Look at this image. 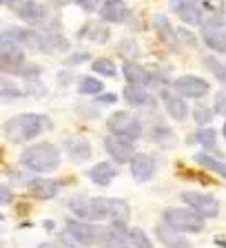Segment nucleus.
Segmentation results:
<instances>
[{"label": "nucleus", "mask_w": 226, "mask_h": 248, "mask_svg": "<svg viewBox=\"0 0 226 248\" xmlns=\"http://www.w3.org/2000/svg\"><path fill=\"white\" fill-rule=\"evenodd\" d=\"M69 208L82 222H102L111 219V224L127 226L129 204L122 200H109V197H84L78 195L69 200Z\"/></svg>", "instance_id": "1"}, {"label": "nucleus", "mask_w": 226, "mask_h": 248, "mask_svg": "<svg viewBox=\"0 0 226 248\" xmlns=\"http://www.w3.org/2000/svg\"><path fill=\"white\" fill-rule=\"evenodd\" d=\"M47 129H51V122L47 115L20 113L5 124V135L11 142H27V140H33L40 133H45Z\"/></svg>", "instance_id": "2"}, {"label": "nucleus", "mask_w": 226, "mask_h": 248, "mask_svg": "<svg viewBox=\"0 0 226 248\" xmlns=\"http://www.w3.org/2000/svg\"><path fill=\"white\" fill-rule=\"evenodd\" d=\"M20 160L29 170L49 173V170H56L60 166V151H58V146L49 144V142H38V144L29 146L22 153Z\"/></svg>", "instance_id": "3"}, {"label": "nucleus", "mask_w": 226, "mask_h": 248, "mask_svg": "<svg viewBox=\"0 0 226 248\" xmlns=\"http://www.w3.org/2000/svg\"><path fill=\"white\" fill-rule=\"evenodd\" d=\"M164 224L175 228L178 232H200L204 231V219L191 208H166Z\"/></svg>", "instance_id": "4"}, {"label": "nucleus", "mask_w": 226, "mask_h": 248, "mask_svg": "<svg viewBox=\"0 0 226 248\" xmlns=\"http://www.w3.org/2000/svg\"><path fill=\"white\" fill-rule=\"evenodd\" d=\"M107 126L111 131V135H118V138H124L129 142H133L142 135V122H140L135 115L127 113V111H118L113 113L111 118L107 120Z\"/></svg>", "instance_id": "5"}, {"label": "nucleus", "mask_w": 226, "mask_h": 248, "mask_svg": "<svg viewBox=\"0 0 226 248\" xmlns=\"http://www.w3.org/2000/svg\"><path fill=\"white\" fill-rule=\"evenodd\" d=\"M22 64H25V51H22V46H18L7 36H2L0 38V71L20 73Z\"/></svg>", "instance_id": "6"}, {"label": "nucleus", "mask_w": 226, "mask_h": 248, "mask_svg": "<svg viewBox=\"0 0 226 248\" xmlns=\"http://www.w3.org/2000/svg\"><path fill=\"white\" fill-rule=\"evenodd\" d=\"M182 202L189 204V208L193 213L206 219V217H217L220 215V202L213 195H206V193H195V191H184L182 193Z\"/></svg>", "instance_id": "7"}, {"label": "nucleus", "mask_w": 226, "mask_h": 248, "mask_svg": "<svg viewBox=\"0 0 226 248\" xmlns=\"http://www.w3.org/2000/svg\"><path fill=\"white\" fill-rule=\"evenodd\" d=\"M202 40L206 42L209 49L217 53H226V29L222 16H211L202 27Z\"/></svg>", "instance_id": "8"}, {"label": "nucleus", "mask_w": 226, "mask_h": 248, "mask_svg": "<svg viewBox=\"0 0 226 248\" xmlns=\"http://www.w3.org/2000/svg\"><path fill=\"white\" fill-rule=\"evenodd\" d=\"M65 231L82 248L93 246V244L100 242V237H102V232H100L98 226H93V224H89V222H78V219H69Z\"/></svg>", "instance_id": "9"}, {"label": "nucleus", "mask_w": 226, "mask_h": 248, "mask_svg": "<svg viewBox=\"0 0 226 248\" xmlns=\"http://www.w3.org/2000/svg\"><path fill=\"white\" fill-rule=\"evenodd\" d=\"M175 93H180L182 98H202L211 91V84L206 82L204 78L197 76H182L173 82Z\"/></svg>", "instance_id": "10"}, {"label": "nucleus", "mask_w": 226, "mask_h": 248, "mask_svg": "<svg viewBox=\"0 0 226 248\" xmlns=\"http://www.w3.org/2000/svg\"><path fill=\"white\" fill-rule=\"evenodd\" d=\"M104 149L111 155L115 162L124 164V162H131V157L135 155L133 151V142H129L124 138H118V135H107L104 138Z\"/></svg>", "instance_id": "11"}, {"label": "nucleus", "mask_w": 226, "mask_h": 248, "mask_svg": "<svg viewBox=\"0 0 226 248\" xmlns=\"http://www.w3.org/2000/svg\"><path fill=\"white\" fill-rule=\"evenodd\" d=\"M171 9L180 16V20L186 25H202V7L200 0H171Z\"/></svg>", "instance_id": "12"}, {"label": "nucleus", "mask_w": 226, "mask_h": 248, "mask_svg": "<svg viewBox=\"0 0 226 248\" xmlns=\"http://www.w3.org/2000/svg\"><path fill=\"white\" fill-rule=\"evenodd\" d=\"M155 169H158V162H155L153 155L135 153L131 157V173L138 182H149L155 175Z\"/></svg>", "instance_id": "13"}, {"label": "nucleus", "mask_w": 226, "mask_h": 248, "mask_svg": "<svg viewBox=\"0 0 226 248\" xmlns=\"http://www.w3.org/2000/svg\"><path fill=\"white\" fill-rule=\"evenodd\" d=\"M9 7L20 16V18H25L27 22H42L47 16L45 7H42L40 2H36V0H11Z\"/></svg>", "instance_id": "14"}, {"label": "nucleus", "mask_w": 226, "mask_h": 248, "mask_svg": "<svg viewBox=\"0 0 226 248\" xmlns=\"http://www.w3.org/2000/svg\"><path fill=\"white\" fill-rule=\"evenodd\" d=\"M162 102H164V108L166 113L171 115L173 120H178V122H182V120H186V115H189V104L184 102V98L182 95H178L175 91H171V89H162Z\"/></svg>", "instance_id": "15"}, {"label": "nucleus", "mask_w": 226, "mask_h": 248, "mask_svg": "<svg viewBox=\"0 0 226 248\" xmlns=\"http://www.w3.org/2000/svg\"><path fill=\"white\" fill-rule=\"evenodd\" d=\"M155 237L166 248H191L189 239H186L182 232L175 231V228H171L169 224H158V226H155Z\"/></svg>", "instance_id": "16"}, {"label": "nucleus", "mask_w": 226, "mask_h": 248, "mask_svg": "<svg viewBox=\"0 0 226 248\" xmlns=\"http://www.w3.org/2000/svg\"><path fill=\"white\" fill-rule=\"evenodd\" d=\"M100 246L102 248H131L127 226L111 224V228L102 232V237H100Z\"/></svg>", "instance_id": "17"}, {"label": "nucleus", "mask_w": 226, "mask_h": 248, "mask_svg": "<svg viewBox=\"0 0 226 248\" xmlns=\"http://www.w3.org/2000/svg\"><path fill=\"white\" fill-rule=\"evenodd\" d=\"M124 78H127V82L131 84V87H140V89H146L153 84V76H151L149 71L144 67H140V64H135V62H124Z\"/></svg>", "instance_id": "18"}, {"label": "nucleus", "mask_w": 226, "mask_h": 248, "mask_svg": "<svg viewBox=\"0 0 226 248\" xmlns=\"http://www.w3.org/2000/svg\"><path fill=\"white\" fill-rule=\"evenodd\" d=\"M27 188H29V193L33 197H38V200H51V197H56L58 191H60V182L47 180V177H36V180H31L29 184H27Z\"/></svg>", "instance_id": "19"}, {"label": "nucleus", "mask_w": 226, "mask_h": 248, "mask_svg": "<svg viewBox=\"0 0 226 248\" xmlns=\"http://www.w3.org/2000/svg\"><path fill=\"white\" fill-rule=\"evenodd\" d=\"M100 18L104 22H124L129 18V7L124 0H104L100 7Z\"/></svg>", "instance_id": "20"}, {"label": "nucleus", "mask_w": 226, "mask_h": 248, "mask_svg": "<svg viewBox=\"0 0 226 248\" xmlns=\"http://www.w3.org/2000/svg\"><path fill=\"white\" fill-rule=\"evenodd\" d=\"M89 180L93 182V184L98 186H109L113 182V177L118 175V170H115V166L109 164V162H100V164H96L91 170L87 173Z\"/></svg>", "instance_id": "21"}, {"label": "nucleus", "mask_w": 226, "mask_h": 248, "mask_svg": "<svg viewBox=\"0 0 226 248\" xmlns=\"http://www.w3.org/2000/svg\"><path fill=\"white\" fill-rule=\"evenodd\" d=\"M65 149H67L69 157L76 162H82L91 157V144L84 138H69L65 140Z\"/></svg>", "instance_id": "22"}, {"label": "nucleus", "mask_w": 226, "mask_h": 248, "mask_svg": "<svg viewBox=\"0 0 226 248\" xmlns=\"http://www.w3.org/2000/svg\"><path fill=\"white\" fill-rule=\"evenodd\" d=\"M189 142L191 144L197 142V144H202L206 151H217V133L213 129H209V126H204V129L195 131L193 135H189Z\"/></svg>", "instance_id": "23"}, {"label": "nucleus", "mask_w": 226, "mask_h": 248, "mask_svg": "<svg viewBox=\"0 0 226 248\" xmlns=\"http://www.w3.org/2000/svg\"><path fill=\"white\" fill-rule=\"evenodd\" d=\"M153 27H155V31L160 33V38H162V40L178 42V33H175V29L171 27V22H169V18H166V16L155 14L153 16Z\"/></svg>", "instance_id": "24"}, {"label": "nucleus", "mask_w": 226, "mask_h": 248, "mask_svg": "<svg viewBox=\"0 0 226 248\" xmlns=\"http://www.w3.org/2000/svg\"><path fill=\"white\" fill-rule=\"evenodd\" d=\"M195 162L200 166H204L206 170H213L215 175H220V177L226 180V164L222 160H217V157H213V155H209V153H197Z\"/></svg>", "instance_id": "25"}, {"label": "nucleus", "mask_w": 226, "mask_h": 248, "mask_svg": "<svg viewBox=\"0 0 226 248\" xmlns=\"http://www.w3.org/2000/svg\"><path fill=\"white\" fill-rule=\"evenodd\" d=\"M80 38H89V40L96 42H107L109 40V29L100 22H89L87 27L80 29Z\"/></svg>", "instance_id": "26"}, {"label": "nucleus", "mask_w": 226, "mask_h": 248, "mask_svg": "<svg viewBox=\"0 0 226 248\" xmlns=\"http://www.w3.org/2000/svg\"><path fill=\"white\" fill-rule=\"evenodd\" d=\"M124 100H127L129 104H133V107H144V104L151 102L146 89L131 87V84H129V87H124Z\"/></svg>", "instance_id": "27"}, {"label": "nucleus", "mask_w": 226, "mask_h": 248, "mask_svg": "<svg viewBox=\"0 0 226 248\" xmlns=\"http://www.w3.org/2000/svg\"><path fill=\"white\" fill-rule=\"evenodd\" d=\"M202 62H204V67L226 87V64H222V62L217 60V58H213V56H204L202 58Z\"/></svg>", "instance_id": "28"}, {"label": "nucleus", "mask_w": 226, "mask_h": 248, "mask_svg": "<svg viewBox=\"0 0 226 248\" xmlns=\"http://www.w3.org/2000/svg\"><path fill=\"white\" fill-rule=\"evenodd\" d=\"M78 91L82 93V95H98V93L102 91V82L93 76H84V78H80V87H78Z\"/></svg>", "instance_id": "29"}, {"label": "nucleus", "mask_w": 226, "mask_h": 248, "mask_svg": "<svg viewBox=\"0 0 226 248\" xmlns=\"http://www.w3.org/2000/svg\"><path fill=\"white\" fill-rule=\"evenodd\" d=\"M129 242H131V248H153L151 239L146 237V232L142 228H131L129 231Z\"/></svg>", "instance_id": "30"}, {"label": "nucleus", "mask_w": 226, "mask_h": 248, "mask_svg": "<svg viewBox=\"0 0 226 248\" xmlns=\"http://www.w3.org/2000/svg\"><path fill=\"white\" fill-rule=\"evenodd\" d=\"M91 69L96 73H100V76H107V78L115 76V64H113V60H109V58H98V60H93Z\"/></svg>", "instance_id": "31"}, {"label": "nucleus", "mask_w": 226, "mask_h": 248, "mask_svg": "<svg viewBox=\"0 0 226 248\" xmlns=\"http://www.w3.org/2000/svg\"><path fill=\"white\" fill-rule=\"evenodd\" d=\"M200 7H204L206 11H211L213 16H222L224 18L226 0H200Z\"/></svg>", "instance_id": "32"}, {"label": "nucleus", "mask_w": 226, "mask_h": 248, "mask_svg": "<svg viewBox=\"0 0 226 248\" xmlns=\"http://www.w3.org/2000/svg\"><path fill=\"white\" fill-rule=\"evenodd\" d=\"M213 115H215V113H213V108L204 107V104H197L195 111H193V118H195V122H197V124H202V126L211 122Z\"/></svg>", "instance_id": "33"}, {"label": "nucleus", "mask_w": 226, "mask_h": 248, "mask_svg": "<svg viewBox=\"0 0 226 248\" xmlns=\"http://www.w3.org/2000/svg\"><path fill=\"white\" fill-rule=\"evenodd\" d=\"M151 140L153 142H164V140H173V131L169 129V126H164V124H155L153 131H151Z\"/></svg>", "instance_id": "34"}, {"label": "nucleus", "mask_w": 226, "mask_h": 248, "mask_svg": "<svg viewBox=\"0 0 226 248\" xmlns=\"http://www.w3.org/2000/svg\"><path fill=\"white\" fill-rule=\"evenodd\" d=\"M120 53H122V58H133L135 53H138V45H135L133 40H122L120 42Z\"/></svg>", "instance_id": "35"}, {"label": "nucleus", "mask_w": 226, "mask_h": 248, "mask_svg": "<svg viewBox=\"0 0 226 248\" xmlns=\"http://www.w3.org/2000/svg\"><path fill=\"white\" fill-rule=\"evenodd\" d=\"M213 113L226 115V93H217V95H215V107H213Z\"/></svg>", "instance_id": "36"}, {"label": "nucleus", "mask_w": 226, "mask_h": 248, "mask_svg": "<svg viewBox=\"0 0 226 248\" xmlns=\"http://www.w3.org/2000/svg\"><path fill=\"white\" fill-rule=\"evenodd\" d=\"M60 244H65V246H67V248H82V246H80V244L76 242V239L71 237V235H69L67 231H62V232H60Z\"/></svg>", "instance_id": "37"}, {"label": "nucleus", "mask_w": 226, "mask_h": 248, "mask_svg": "<svg viewBox=\"0 0 226 248\" xmlns=\"http://www.w3.org/2000/svg\"><path fill=\"white\" fill-rule=\"evenodd\" d=\"M11 200H14V193H11L7 186L0 184V206H2V204H9Z\"/></svg>", "instance_id": "38"}, {"label": "nucleus", "mask_w": 226, "mask_h": 248, "mask_svg": "<svg viewBox=\"0 0 226 248\" xmlns=\"http://www.w3.org/2000/svg\"><path fill=\"white\" fill-rule=\"evenodd\" d=\"M115 95H113V93H102V95H98V98H96V104H113L115 102Z\"/></svg>", "instance_id": "39"}, {"label": "nucleus", "mask_w": 226, "mask_h": 248, "mask_svg": "<svg viewBox=\"0 0 226 248\" xmlns=\"http://www.w3.org/2000/svg\"><path fill=\"white\" fill-rule=\"evenodd\" d=\"M76 5H80L84 11H93L98 7V0H76Z\"/></svg>", "instance_id": "40"}, {"label": "nucleus", "mask_w": 226, "mask_h": 248, "mask_svg": "<svg viewBox=\"0 0 226 248\" xmlns=\"http://www.w3.org/2000/svg\"><path fill=\"white\" fill-rule=\"evenodd\" d=\"M87 53H78V56H71V58H67V64H76V62H82V60H87Z\"/></svg>", "instance_id": "41"}, {"label": "nucleus", "mask_w": 226, "mask_h": 248, "mask_svg": "<svg viewBox=\"0 0 226 248\" xmlns=\"http://www.w3.org/2000/svg\"><path fill=\"white\" fill-rule=\"evenodd\" d=\"M38 248H60V246H56V244H40Z\"/></svg>", "instance_id": "42"}, {"label": "nucleus", "mask_w": 226, "mask_h": 248, "mask_svg": "<svg viewBox=\"0 0 226 248\" xmlns=\"http://www.w3.org/2000/svg\"><path fill=\"white\" fill-rule=\"evenodd\" d=\"M217 244H220V246H224V248H226V237H220V239H217Z\"/></svg>", "instance_id": "43"}, {"label": "nucleus", "mask_w": 226, "mask_h": 248, "mask_svg": "<svg viewBox=\"0 0 226 248\" xmlns=\"http://www.w3.org/2000/svg\"><path fill=\"white\" fill-rule=\"evenodd\" d=\"M9 2L11 0H0V5H7V7H9Z\"/></svg>", "instance_id": "44"}, {"label": "nucleus", "mask_w": 226, "mask_h": 248, "mask_svg": "<svg viewBox=\"0 0 226 248\" xmlns=\"http://www.w3.org/2000/svg\"><path fill=\"white\" fill-rule=\"evenodd\" d=\"M222 133H224V138H226V122H224V126H222Z\"/></svg>", "instance_id": "45"}, {"label": "nucleus", "mask_w": 226, "mask_h": 248, "mask_svg": "<svg viewBox=\"0 0 226 248\" xmlns=\"http://www.w3.org/2000/svg\"><path fill=\"white\" fill-rule=\"evenodd\" d=\"M224 29H226V20H224Z\"/></svg>", "instance_id": "46"}, {"label": "nucleus", "mask_w": 226, "mask_h": 248, "mask_svg": "<svg viewBox=\"0 0 226 248\" xmlns=\"http://www.w3.org/2000/svg\"><path fill=\"white\" fill-rule=\"evenodd\" d=\"M0 248H2V244H0Z\"/></svg>", "instance_id": "47"}]
</instances>
